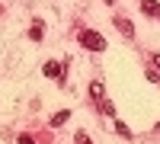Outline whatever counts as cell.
Wrapping results in <instances>:
<instances>
[{
	"label": "cell",
	"mask_w": 160,
	"mask_h": 144,
	"mask_svg": "<svg viewBox=\"0 0 160 144\" xmlns=\"http://www.w3.org/2000/svg\"><path fill=\"white\" fill-rule=\"evenodd\" d=\"M115 132L122 135V138H131V132H128V125H125V122H115Z\"/></svg>",
	"instance_id": "ba28073f"
},
{
	"label": "cell",
	"mask_w": 160,
	"mask_h": 144,
	"mask_svg": "<svg viewBox=\"0 0 160 144\" xmlns=\"http://www.w3.org/2000/svg\"><path fill=\"white\" fill-rule=\"evenodd\" d=\"M74 141H77V144H93V141H90V135H87V132H77V135H74Z\"/></svg>",
	"instance_id": "9c48e42d"
},
{
	"label": "cell",
	"mask_w": 160,
	"mask_h": 144,
	"mask_svg": "<svg viewBox=\"0 0 160 144\" xmlns=\"http://www.w3.org/2000/svg\"><path fill=\"white\" fill-rule=\"evenodd\" d=\"M19 144H38L35 138H29V135H19Z\"/></svg>",
	"instance_id": "30bf717a"
},
{
	"label": "cell",
	"mask_w": 160,
	"mask_h": 144,
	"mask_svg": "<svg viewBox=\"0 0 160 144\" xmlns=\"http://www.w3.org/2000/svg\"><path fill=\"white\" fill-rule=\"evenodd\" d=\"M90 96H93V99H99V112H102V115H115V106L106 99V90H102L99 80H93V83H90Z\"/></svg>",
	"instance_id": "7a4b0ae2"
},
{
	"label": "cell",
	"mask_w": 160,
	"mask_h": 144,
	"mask_svg": "<svg viewBox=\"0 0 160 144\" xmlns=\"http://www.w3.org/2000/svg\"><path fill=\"white\" fill-rule=\"evenodd\" d=\"M141 13H144V16L160 19V3H157V0H141Z\"/></svg>",
	"instance_id": "3957f363"
},
{
	"label": "cell",
	"mask_w": 160,
	"mask_h": 144,
	"mask_svg": "<svg viewBox=\"0 0 160 144\" xmlns=\"http://www.w3.org/2000/svg\"><path fill=\"white\" fill-rule=\"evenodd\" d=\"M151 64H154V71H160V55H151Z\"/></svg>",
	"instance_id": "8fae6325"
},
{
	"label": "cell",
	"mask_w": 160,
	"mask_h": 144,
	"mask_svg": "<svg viewBox=\"0 0 160 144\" xmlns=\"http://www.w3.org/2000/svg\"><path fill=\"white\" fill-rule=\"evenodd\" d=\"M77 38H80V45L90 48V51H106V38H102L99 32H93V29H80Z\"/></svg>",
	"instance_id": "6da1fadb"
},
{
	"label": "cell",
	"mask_w": 160,
	"mask_h": 144,
	"mask_svg": "<svg viewBox=\"0 0 160 144\" xmlns=\"http://www.w3.org/2000/svg\"><path fill=\"white\" fill-rule=\"evenodd\" d=\"M68 119H71V109H61V112H55V115H51V128H61Z\"/></svg>",
	"instance_id": "8992f818"
},
{
	"label": "cell",
	"mask_w": 160,
	"mask_h": 144,
	"mask_svg": "<svg viewBox=\"0 0 160 144\" xmlns=\"http://www.w3.org/2000/svg\"><path fill=\"white\" fill-rule=\"evenodd\" d=\"M115 26L122 29V35H125V38L135 35V26H131V19H128V16H115Z\"/></svg>",
	"instance_id": "5b68a950"
},
{
	"label": "cell",
	"mask_w": 160,
	"mask_h": 144,
	"mask_svg": "<svg viewBox=\"0 0 160 144\" xmlns=\"http://www.w3.org/2000/svg\"><path fill=\"white\" fill-rule=\"evenodd\" d=\"M29 38H32V42H38V38H42V22H32V29H29Z\"/></svg>",
	"instance_id": "52a82bcc"
},
{
	"label": "cell",
	"mask_w": 160,
	"mask_h": 144,
	"mask_svg": "<svg viewBox=\"0 0 160 144\" xmlns=\"http://www.w3.org/2000/svg\"><path fill=\"white\" fill-rule=\"evenodd\" d=\"M45 74H48V77H58V80H64V64H58V61H45Z\"/></svg>",
	"instance_id": "277c9868"
}]
</instances>
